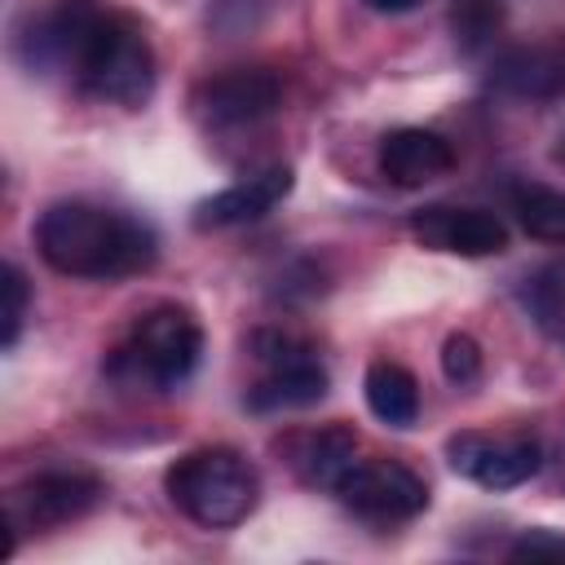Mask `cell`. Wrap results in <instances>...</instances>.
Segmentation results:
<instances>
[{
	"label": "cell",
	"mask_w": 565,
	"mask_h": 565,
	"mask_svg": "<svg viewBox=\"0 0 565 565\" xmlns=\"http://www.w3.org/2000/svg\"><path fill=\"white\" fill-rule=\"evenodd\" d=\"M35 252L49 269L88 282L132 278L154 265L159 238L141 216L97 207L84 199L49 203L35 221Z\"/></svg>",
	"instance_id": "6da1fadb"
},
{
	"label": "cell",
	"mask_w": 565,
	"mask_h": 565,
	"mask_svg": "<svg viewBox=\"0 0 565 565\" xmlns=\"http://www.w3.org/2000/svg\"><path fill=\"white\" fill-rule=\"evenodd\" d=\"M168 499L203 530H234L256 512L260 477L234 446H203L181 455L168 477Z\"/></svg>",
	"instance_id": "7a4b0ae2"
},
{
	"label": "cell",
	"mask_w": 565,
	"mask_h": 565,
	"mask_svg": "<svg viewBox=\"0 0 565 565\" xmlns=\"http://www.w3.org/2000/svg\"><path fill=\"white\" fill-rule=\"evenodd\" d=\"M199 358H203V327L194 322V313L177 305H154L132 322L128 340L110 353L106 375L132 388L146 384L154 393H168L194 375Z\"/></svg>",
	"instance_id": "3957f363"
},
{
	"label": "cell",
	"mask_w": 565,
	"mask_h": 565,
	"mask_svg": "<svg viewBox=\"0 0 565 565\" xmlns=\"http://www.w3.org/2000/svg\"><path fill=\"white\" fill-rule=\"evenodd\" d=\"M75 79L84 84L88 97H97L106 106L137 110L141 102H150V93H154V49H150L146 31L128 13L102 9V18L93 22V31L79 49Z\"/></svg>",
	"instance_id": "277c9868"
},
{
	"label": "cell",
	"mask_w": 565,
	"mask_h": 565,
	"mask_svg": "<svg viewBox=\"0 0 565 565\" xmlns=\"http://www.w3.org/2000/svg\"><path fill=\"white\" fill-rule=\"evenodd\" d=\"M102 494H106V486L88 468H40V472H31L26 481H18L4 494V525H9L4 556L18 547V534L71 525V521L88 516L102 503Z\"/></svg>",
	"instance_id": "5b68a950"
},
{
	"label": "cell",
	"mask_w": 565,
	"mask_h": 565,
	"mask_svg": "<svg viewBox=\"0 0 565 565\" xmlns=\"http://www.w3.org/2000/svg\"><path fill=\"white\" fill-rule=\"evenodd\" d=\"M331 494L366 521H411L428 508L424 477L397 459H353Z\"/></svg>",
	"instance_id": "8992f818"
},
{
	"label": "cell",
	"mask_w": 565,
	"mask_h": 565,
	"mask_svg": "<svg viewBox=\"0 0 565 565\" xmlns=\"http://www.w3.org/2000/svg\"><path fill=\"white\" fill-rule=\"evenodd\" d=\"M102 18V0H53L40 13L26 18V26H18L13 35V53L26 71H62L79 62V49L93 31V22Z\"/></svg>",
	"instance_id": "52a82bcc"
},
{
	"label": "cell",
	"mask_w": 565,
	"mask_h": 565,
	"mask_svg": "<svg viewBox=\"0 0 565 565\" xmlns=\"http://www.w3.org/2000/svg\"><path fill=\"white\" fill-rule=\"evenodd\" d=\"M446 459L459 477L486 486V490H516L525 486L539 463H543V450L534 437L525 433H508V437H490V433H455L446 441Z\"/></svg>",
	"instance_id": "ba28073f"
},
{
	"label": "cell",
	"mask_w": 565,
	"mask_h": 565,
	"mask_svg": "<svg viewBox=\"0 0 565 565\" xmlns=\"http://www.w3.org/2000/svg\"><path fill=\"white\" fill-rule=\"evenodd\" d=\"M282 106V79L269 66H234L203 84L199 110L216 128H247Z\"/></svg>",
	"instance_id": "9c48e42d"
},
{
	"label": "cell",
	"mask_w": 565,
	"mask_h": 565,
	"mask_svg": "<svg viewBox=\"0 0 565 565\" xmlns=\"http://www.w3.org/2000/svg\"><path fill=\"white\" fill-rule=\"evenodd\" d=\"M411 234L450 256H499L508 247V225L494 212L481 207H450V203H428L411 212Z\"/></svg>",
	"instance_id": "30bf717a"
},
{
	"label": "cell",
	"mask_w": 565,
	"mask_h": 565,
	"mask_svg": "<svg viewBox=\"0 0 565 565\" xmlns=\"http://www.w3.org/2000/svg\"><path fill=\"white\" fill-rule=\"evenodd\" d=\"M291 185H296L291 168H287V163H269V168L252 172L247 181H238V185H225L221 194L203 199V203L194 207V225H199V230L247 225V221L265 216L274 203H282V199L291 194Z\"/></svg>",
	"instance_id": "8fae6325"
},
{
	"label": "cell",
	"mask_w": 565,
	"mask_h": 565,
	"mask_svg": "<svg viewBox=\"0 0 565 565\" xmlns=\"http://www.w3.org/2000/svg\"><path fill=\"white\" fill-rule=\"evenodd\" d=\"M450 168H455V150H450V141H446L441 132H433V128L406 124V128L384 132V141H380V172H384L393 185H402V190L428 185V181L446 177Z\"/></svg>",
	"instance_id": "7c38bea8"
},
{
	"label": "cell",
	"mask_w": 565,
	"mask_h": 565,
	"mask_svg": "<svg viewBox=\"0 0 565 565\" xmlns=\"http://www.w3.org/2000/svg\"><path fill=\"white\" fill-rule=\"evenodd\" d=\"M322 397H327V366L313 358V349L300 358L274 362L265 371V380L256 388H247L252 411H305Z\"/></svg>",
	"instance_id": "4fadbf2b"
},
{
	"label": "cell",
	"mask_w": 565,
	"mask_h": 565,
	"mask_svg": "<svg viewBox=\"0 0 565 565\" xmlns=\"http://www.w3.org/2000/svg\"><path fill=\"white\" fill-rule=\"evenodd\" d=\"M358 459V433L349 424H327L318 433H300L291 441V468L300 472V481L335 490L340 472Z\"/></svg>",
	"instance_id": "5bb4252c"
},
{
	"label": "cell",
	"mask_w": 565,
	"mask_h": 565,
	"mask_svg": "<svg viewBox=\"0 0 565 565\" xmlns=\"http://www.w3.org/2000/svg\"><path fill=\"white\" fill-rule=\"evenodd\" d=\"M362 388H366V406H371V415H375L380 424H388V428H411V424L419 419V384H415V375H411L406 366L380 358V362L366 366Z\"/></svg>",
	"instance_id": "9a60e30c"
},
{
	"label": "cell",
	"mask_w": 565,
	"mask_h": 565,
	"mask_svg": "<svg viewBox=\"0 0 565 565\" xmlns=\"http://www.w3.org/2000/svg\"><path fill=\"white\" fill-rule=\"evenodd\" d=\"M494 84L516 97H547L561 88V62L543 49H512L494 66Z\"/></svg>",
	"instance_id": "2e32d148"
},
{
	"label": "cell",
	"mask_w": 565,
	"mask_h": 565,
	"mask_svg": "<svg viewBox=\"0 0 565 565\" xmlns=\"http://www.w3.org/2000/svg\"><path fill=\"white\" fill-rule=\"evenodd\" d=\"M512 212L521 230L539 243H565V194L539 181H525L512 190Z\"/></svg>",
	"instance_id": "e0dca14e"
},
{
	"label": "cell",
	"mask_w": 565,
	"mask_h": 565,
	"mask_svg": "<svg viewBox=\"0 0 565 565\" xmlns=\"http://www.w3.org/2000/svg\"><path fill=\"white\" fill-rule=\"evenodd\" d=\"M0 300H4V309H0V349H13L18 335H22L26 309H31V282L13 260L0 269Z\"/></svg>",
	"instance_id": "ac0fdd59"
},
{
	"label": "cell",
	"mask_w": 565,
	"mask_h": 565,
	"mask_svg": "<svg viewBox=\"0 0 565 565\" xmlns=\"http://www.w3.org/2000/svg\"><path fill=\"white\" fill-rule=\"evenodd\" d=\"M481 366H486V358H481V344L472 335H463V331L446 335V344H441V371H446L450 384H459V388L477 384L481 380Z\"/></svg>",
	"instance_id": "d6986e66"
},
{
	"label": "cell",
	"mask_w": 565,
	"mask_h": 565,
	"mask_svg": "<svg viewBox=\"0 0 565 565\" xmlns=\"http://www.w3.org/2000/svg\"><path fill=\"white\" fill-rule=\"evenodd\" d=\"M525 300H530V309H534V318L543 327H556V318L565 313V265L539 269L534 282H530V291H525Z\"/></svg>",
	"instance_id": "ffe728a7"
},
{
	"label": "cell",
	"mask_w": 565,
	"mask_h": 565,
	"mask_svg": "<svg viewBox=\"0 0 565 565\" xmlns=\"http://www.w3.org/2000/svg\"><path fill=\"white\" fill-rule=\"evenodd\" d=\"M512 561H565V534L556 530H525L521 539L508 543Z\"/></svg>",
	"instance_id": "44dd1931"
},
{
	"label": "cell",
	"mask_w": 565,
	"mask_h": 565,
	"mask_svg": "<svg viewBox=\"0 0 565 565\" xmlns=\"http://www.w3.org/2000/svg\"><path fill=\"white\" fill-rule=\"evenodd\" d=\"M366 9H375V13H411L419 0H362Z\"/></svg>",
	"instance_id": "7402d4cb"
}]
</instances>
